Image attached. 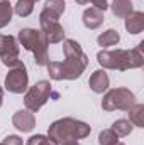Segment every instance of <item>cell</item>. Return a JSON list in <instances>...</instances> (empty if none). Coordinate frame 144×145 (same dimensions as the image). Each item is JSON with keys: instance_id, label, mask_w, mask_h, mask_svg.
<instances>
[{"instance_id": "13", "label": "cell", "mask_w": 144, "mask_h": 145, "mask_svg": "<svg viewBox=\"0 0 144 145\" xmlns=\"http://www.w3.org/2000/svg\"><path fill=\"white\" fill-rule=\"evenodd\" d=\"M126 31L132 36L141 34L144 31V14L139 10H132L126 17Z\"/></svg>"}, {"instance_id": "16", "label": "cell", "mask_w": 144, "mask_h": 145, "mask_svg": "<svg viewBox=\"0 0 144 145\" xmlns=\"http://www.w3.org/2000/svg\"><path fill=\"white\" fill-rule=\"evenodd\" d=\"M127 111H129V121L132 125L143 128L144 127V105L136 103V105H132L131 108L127 110Z\"/></svg>"}, {"instance_id": "5", "label": "cell", "mask_w": 144, "mask_h": 145, "mask_svg": "<svg viewBox=\"0 0 144 145\" xmlns=\"http://www.w3.org/2000/svg\"><path fill=\"white\" fill-rule=\"evenodd\" d=\"M132 105H136V95L127 88H112L104 95L102 100V108L105 111H127Z\"/></svg>"}, {"instance_id": "27", "label": "cell", "mask_w": 144, "mask_h": 145, "mask_svg": "<svg viewBox=\"0 0 144 145\" xmlns=\"http://www.w3.org/2000/svg\"><path fill=\"white\" fill-rule=\"evenodd\" d=\"M114 145H126V144H122V142H115Z\"/></svg>"}, {"instance_id": "24", "label": "cell", "mask_w": 144, "mask_h": 145, "mask_svg": "<svg viewBox=\"0 0 144 145\" xmlns=\"http://www.w3.org/2000/svg\"><path fill=\"white\" fill-rule=\"evenodd\" d=\"M2 144L3 145H24V142H22V138L19 135H7Z\"/></svg>"}, {"instance_id": "4", "label": "cell", "mask_w": 144, "mask_h": 145, "mask_svg": "<svg viewBox=\"0 0 144 145\" xmlns=\"http://www.w3.org/2000/svg\"><path fill=\"white\" fill-rule=\"evenodd\" d=\"M58 98L59 95L58 93H53V88H51V83L48 79H41L37 81L34 86H31L26 95H24V105H26V110L36 113L42 108L49 98Z\"/></svg>"}, {"instance_id": "9", "label": "cell", "mask_w": 144, "mask_h": 145, "mask_svg": "<svg viewBox=\"0 0 144 145\" xmlns=\"http://www.w3.org/2000/svg\"><path fill=\"white\" fill-rule=\"evenodd\" d=\"M0 59L7 68H14L19 59V44L14 36L0 34Z\"/></svg>"}, {"instance_id": "17", "label": "cell", "mask_w": 144, "mask_h": 145, "mask_svg": "<svg viewBox=\"0 0 144 145\" xmlns=\"http://www.w3.org/2000/svg\"><path fill=\"white\" fill-rule=\"evenodd\" d=\"M12 14H14V8L10 5V0H0V29L10 24Z\"/></svg>"}, {"instance_id": "28", "label": "cell", "mask_w": 144, "mask_h": 145, "mask_svg": "<svg viewBox=\"0 0 144 145\" xmlns=\"http://www.w3.org/2000/svg\"><path fill=\"white\" fill-rule=\"evenodd\" d=\"M31 2H34V3H36V2H39V0H31Z\"/></svg>"}, {"instance_id": "29", "label": "cell", "mask_w": 144, "mask_h": 145, "mask_svg": "<svg viewBox=\"0 0 144 145\" xmlns=\"http://www.w3.org/2000/svg\"><path fill=\"white\" fill-rule=\"evenodd\" d=\"M0 145H3V144H0Z\"/></svg>"}, {"instance_id": "2", "label": "cell", "mask_w": 144, "mask_h": 145, "mask_svg": "<svg viewBox=\"0 0 144 145\" xmlns=\"http://www.w3.org/2000/svg\"><path fill=\"white\" fill-rule=\"evenodd\" d=\"M92 132V127L81 120L75 118H59L53 121L48 127V137L54 140L58 145H65L70 142H78L81 138H87Z\"/></svg>"}, {"instance_id": "25", "label": "cell", "mask_w": 144, "mask_h": 145, "mask_svg": "<svg viewBox=\"0 0 144 145\" xmlns=\"http://www.w3.org/2000/svg\"><path fill=\"white\" fill-rule=\"evenodd\" d=\"M2 101H3V88L0 86V108H2Z\"/></svg>"}, {"instance_id": "11", "label": "cell", "mask_w": 144, "mask_h": 145, "mask_svg": "<svg viewBox=\"0 0 144 145\" xmlns=\"http://www.w3.org/2000/svg\"><path fill=\"white\" fill-rule=\"evenodd\" d=\"M108 84H110V79H108V74L105 72V69H97V71L92 72L90 79H88V86L93 93H98L102 95L104 91L108 89Z\"/></svg>"}, {"instance_id": "6", "label": "cell", "mask_w": 144, "mask_h": 145, "mask_svg": "<svg viewBox=\"0 0 144 145\" xmlns=\"http://www.w3.org/2000/svg\"><path fill=\"white\" fill-rule=\"evenodd\" d=\"M39 25H41V32L46 36L49 44H58L65 40V29L59 24V17H56L54 14H51L49 10L42 8L39 14Z\"/></svg>"}, {"instance_id": "22", "label": "cell", "mask_w": 144, "mask_h": 145, "mask_svg": "<svg viewBox=\"0 0 144 145\" xmlns=\"http://www.w3.org/2000/svg\"><path fill=\"white\" fill-rule=\"evenodd\" d=\"M26 145H58L54 140H51L48 135H41V133H37V135H32V137H29L27 138V142Z\"/></svg>"}, {"instance_id": "8", "label": "cell", "mask_w": 144, "mask_h": 145, "mask_svg": "<svg viewBox=\"0 0 144 145\" xmlns=\"http://www.w3.org/2000/svg\"><path fill=\"white\" fill-rule=\"evenodd\" d=\"M97 61L104 69L114 71H127V49H102L97 52Z\"/></svg>"}, {"instance_id": "19", "label": "cell", "mask_w": 144, "mask_h": 145, "mask_svg": "<svg viewBox=\"0 0 144 145\" xmlns=\"http://www.w3.org/2000/svg\"><path fill=\"white\" fill-rule=\"evenodd\" d=\"M34 10V2L31 0H17V3L14 5V12L19 17H29Z\"/></svg>"}, {"instance_id": "3", "label": "cell", "mask_w": 144, "mask_h": 145, "mask_svg": "<svg viewBox=\"0 0 144 145\" xmlns=\"http://www.w3.org/2000/svg\"><path fill=\"white\" fill-rule=\"evenodd\" d=\"M17 40L26 51L34 54V61L37 66H46L49 63V52H48L49 42L41 31L31 29V27L20 29L17 34Z\"/></svg>"}, {"instance_id": "21", "label": "cell", "mask_w": 144, "mask_h": 145, "mask_svg": "<svg viewBox=\"0 0 144 145\" xmlns=\"http://www.w3.org/2000/svg\"><path fill=\"white\" fill-rule=\"evenodd\" d=\"M115 142H119V137L115 135V132L112 128H107V130H102L98 133V144L100 145H114Z\"/></svg>"}, {"instance_id": "10", "label": "cell", "mask_w": 144, "mask_h": 145, "mask_svg": "<svg viewBox=\"0 0 144 145\" xmlns=\"http://www.w3.org/2000/svg\"><path fill=\"white\" fill-rule=\"evenodd\" d=\"M12 123H14V127H15L19 132L29 133V132H32L34 127H36V116H34V113L29 111V110H19V111L14 113Z\"/></svg>"}, {"instance_id": "1", "label": "cell", "mask_w": 144, "mask_h": 145, "mask_svg": "<svg viewBox=\"0 0 144 145\" xmlns=\"http://www.w3.org/2000/svg\"><path fill=\"white\" fill-rule=\"evenodd\" d=\"M63 52L65 61H49L46 64L48 74L54 81H73L78 79L88 66V56L83 52L81 46L75 39H65L63 40Z\"/></svg>"}, {"instance_id": "12", "label": "cell", "mask_w": 144, "mask_h": 145, "mask_svg": "<svg viewBox=\"0 0 144 145\" xmlns=\"http://www.w3.org/2000/svg\"><path fill=\"white\" fill-rule=\"evenodd\" d=\"M81 20H83V25H85L87 29L95 31V29H98V27L104 24L105 17H104V12H102V10H98V8H95V7H90V8H87V10L83 12Z\"/></svg>"}, {"instance_id": "14", "label": "cell", "mask_w": 144, "mask_h": 145, "mask_svg": "<svg viewBox=\"0 0 144 145\" xmlns=\"http://www.w3.org/2000/svg\"><path fill=\"white\" fill-rule=\"evenodd\" d=\"M108 7H110L112 14H114L115 17H120V19H126V17L134 10L131 0H114Z\"/></svg>"}, {"instance_id": "26", "label": "cell", "mask_w": 144, "mask_h": 145, "mask_svg": "<svg viewBox=\"0 0 144 145\" xmlns=\"http://www.w3.org/2000/svg\"><path fill=\"white\" fill-rule=\"evenodd\" d=\"M65 145H80L78 142H70V144H65Z\"/></svg>"}, {"instance_id": "23", "label": "cell", "mask_w": 144, "mask_h": 145, "mask_svg": "<svg viewBox=\"0 0 144 145\" xmlns=\"http://www.w3.org/2000/svg\"><path fill=\"white\" fill-rule=\"evenodd\" d=\"M76 3H78V5L92 3L95 8H98V10H102V12H105V10L108 8V2L107 0H76Z\"/></svg>"}, {"instance_id": "20", "label": "cell", "mask_w": 144, "mask_h": 145, "mask_svg": "<svg viewBox=\"0 0 144 145\" xmlns=\"http://www.w3.org/2000/svg\"><path fill=\"white\" fill-rule=\"evenodd\" d=\"M44 8L49 10L51 14H54L56 17H61L66 8V3H65V0H46Z\"/></svg>"}, {"instance_id": "15", "label": "cell", "mask_w": 144, "mask_h": 145, "mask_svg": "<svg viewBox=\"0 0 144 145\" xmlns=\"http://www.w3.org/2000/svg\"><path fill=\"white\" fill-rule=\"evenodd\" d=\"M97 42H98V46L107 49V47H112V46H117L120 42V36H119V32L115 29H107L105 32H102L97 37Z\"/></svg>"}, {"instance_id": "7", "label": "cell", "mask_w": 144, "mask_h": 145, "mask_svg": "<svg viewBox=\"0 0 144 145\" xmlns=\"http://www.w3.org/2000/svg\"><path fill=\"white\" fill-rule=\"evenodd\" d=\"M5 89L9 93L14 95H22L27 91L29 86V74H27V68L22 61H19L14 68H10L7 76H5Z\"/></svg>"}, {"instance_id": "18", "label": "cell", "mask_w": 144, "mask_h": 145, "mask_svg": "<svg viewBox=\"0 0 144 145\" xmlns=\"http://www.w3.org/2000/svg\"><path fill=\"white\" fill-rule=\"evenodd\" d=\"M132 123L129 121V120H124V118H120V120H115L114 123H112V130L115 132V135L120 138V137H127V135H131L132 133Z\"/></svg>"}]
</instances>
